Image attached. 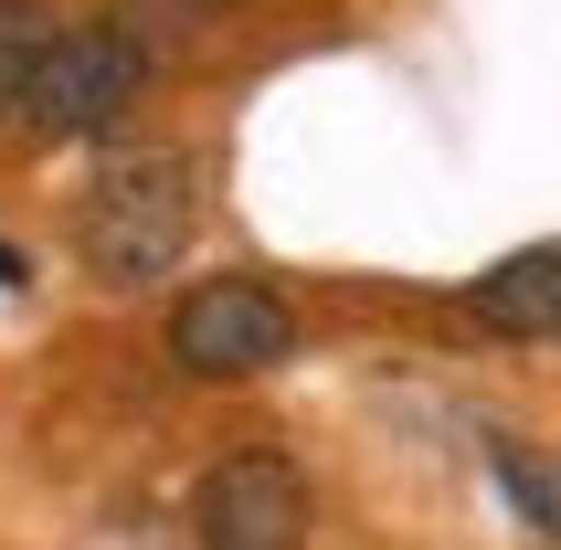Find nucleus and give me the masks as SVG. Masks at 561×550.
<instances>
[{
    "instance_id": "8",
    "label": "nucleus",
    "mask_w": 561,
    "mask_h": 550,
    "mask_svg": "<svg viewBox=\"0 0 561 550\" xmlns=\"http://www.w3.org/2000/svg\"><path fill=\"white\" fill-rule=\"evenodd\" d=\"M22 275H32V254H22V244H0V286H22Z\"/></svg>"
},
{
    "instance_id": "2",
    "label": "nucleus",
    "mask_w": 561,
    "mask_h": 550,
    "mask_svg": "<svg viewBox=\"0 0 561 550\" xmlns=\"http://www.w3.org/2000/svg\"><path fill=\"white\" fill-rule=\"evenodd\" d=\"M149 64L159 54H138L117 22H64L43 43V64H32V85H22V127L32 138H106L138 106Z\"/></svg>"
},
{
    "instance_id": "1",
    "label": "nucleus",
    "mask_w": 561,
    "mask_h": 550,
    "mask_svg": "<svg viewBox=\"0 0 561 550\" xmlns=\"http://www.w3.org/2000/svg\"><path fill=\"white\" fill-rule=\"evenodd\" d=\"M202 170H191L181 149H159V138H138V149H117L106 170L85 181V213H75V254H85L95 286H149V275L181 265L191 222H202Z\"/></svg>"
},
{
    "instance_id": "4",
    "label": "nucleus",
    "mask_w": 561,
    "mask_h": 550,
    "mask_svg": "<svg viewBox=\"0 0 561 550\" xmlns=\"http://www.w3.org/2000/svg\"><path fill=\"white\" fill-rule=\"evenodd\" d=\"M191 540L202 550H297L308 540V477L286 445H233L191 488Z\"/></svg>"
},
{
    "instance_id": "7",
    "label": "nucleus",
    "mask_w": 561,
    "mask_h": 550,
    "mask_svg": "<svg viewBox=\"0 0 561 550\" xmlns=\"http://www.w3.org/2000/svg\"><path fill=\"white\" fill-rule=\"evenodd\" d=\"M54 43V0H0V117H22V85Z\"/></svg>"
},
{
    "instance_id": "5",
    "label": "nucleus",
    "mask_w": 561,
    "mask_h": 550,
    "mask_svg": "<svg viewBox=\"0 0 561 550\" xmlns=\"http://www.w3.org/2000/svg\"><path fill=\"white\" fill-rule=\"evenodd\" d=\"M467 318L488 339H519V350H540V339L561 329V244H519L499 254V265L467 286Z\"/></svg>"
},
{
    "instance_id": "6",
    "label": "nucleus",
    "mask_w": 561,
    "mask_h": 550,
    "mask_svg": "<svg viewBox=\"0 0 561 550\" xmlns=\"http://www.w3.org/2000/svg\"><path fill=\"white\" fill-rule=\"evenodd\" d=\"M488 477L508 488V508H519V529H530V540H561V488H551V466H540V445L499 434V445H488Z\"/></svg>"
},
{
    "instance_id": "3",
    "label": "nucleus",
    "mask_w": 561,
    "mask_h": 550,
    "mask_svg": "<svg viewBox=\"0 0 561 550\" xmlns=\"http://www.w3.org/2000/svg\"><path fill=\"white\" fill-rule=\"evenodd\" d=\"M170 360L191 381H265V370L297 360V307L265 275H213L170 307Z\"/></svg>"
}]
</instances>
